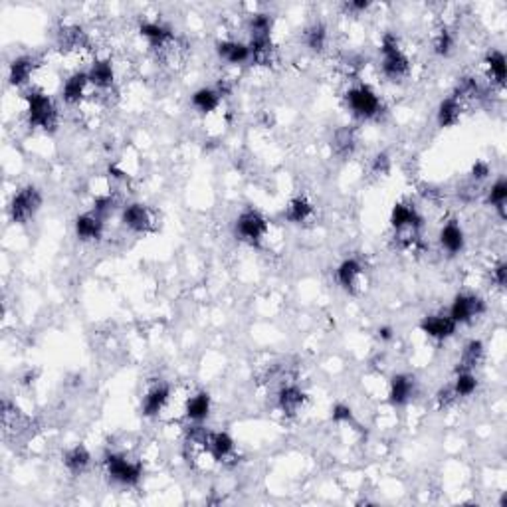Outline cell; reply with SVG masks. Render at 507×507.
I'll list each match as a JSON object with an SVG mask.
<instances>
[{
    "label": "cell",
    "mask_w": 507,
    "mask_h": 507,
    "mask_svg": "<svg viewBox=\"0 0 507 507\" xmlns=\"http://www.w3.org/2000/svg\"><path fill=\"white\" fill-rule=\"evenodd\" d=\"M34 67H36V62L32 56H20L16 60H12L9 69L10 84L16 87L28 84V79L34 74Z\"/></svg>",
    "instance_id": "cell-21"
},
{
    "label": "cell",
    "mask_w": 507,
    "mask_h": 507,
    "mask_svg": "<svg viewBox=\"0 0 507 507\" xmlns=\"http://www.w3.org/2000/svg\"><path fill=\"white\" fill-rule=\"evenodd\" d=\"M489 204L499 212L501 218H506V204H507V181L499 179L491 184V189L488 192Z\"/></svg>",
    "instance_id": "cell-32"
},
{
    "label": "cell",
    "mask_w": 507,
    "mask_h": 507,
    "mask_svg": "<svg viewBox=\"0 0 507 507\" xmlns=\"http://www.w3.org/2000/svg\"><path fill=\"white\" fill-rule=\"evenodd\" d=\"M121 221H123V224L129 230L139 232V234H145V232H149V230L155 226V214L149 206L135 202V204L125 206L123 214H121Z\"/></svg>",
    "instance_id": "cell-9"
},
{
    "label": "cell",
    "mask_w": 507,
    "mask_h": 507,
    "mask_svg": "<svg viewBox=\"0 0 507 507\" xmlns=\"http://www.w3.org/2000/svg\"><path fill=\"white\" fill-rule=\"evenodd\" d=\"M472 177L476 179V181H484V179H488L489 177V167L488 163H476L474 165V169H472Z\"/></svg>",
    "instance_id": "cell-38"
},
{
    "label": "cell",
    "mask_w": 507,
    "mask_h": 507,
    "mask_svg": "<svg viewBox=\"0 0 507 507\" xmlns=\"http://www.w3.org/2000/svg\"><path fill=\"white\" fill-rule=\"evenodd\" d=\"M87 84H89L87 72H76V74H72V76L66 79L64 87H62V97H64V101L69 104V106L79 104V101L84 99V96H86Z\"/></svg>",
    "instance_id": "cell-18"
},
{
    "label": "cell",
    "mask_w": 507,
    "mask_h": 507,
    "mask_svg": "<svg viewBox=\"0 0 507 507\" xmlns=\"http://www.w3.org/2000/svg\"><path fill=\"white\" fill-rule=\"evenodd\" d=\"M355 143H357V139H355V131L351 127H341V129H337L335 135H333V149H335V153L341 155V157H347V155L353 153Z\"/></svg>",
    "instance_id": "cell-31"
},
{
    "label": "cell",
    "mask_w": 507,
    "mask_h": 507,
    "mask_svg": "<svg viewBox=\"0 0 507 507\" xmlns=\"http://www.w3.org/2000/svg\"><path fill=\"white\" fill-rule=\"evenodd\" d=\"M106 472L109 478L123 486H135L143 476V466L119 454H109L106 458Z\"/></svg>",
    "instance_id": "cell-5"
},
{
    "label": "cell",
    "mask_w": 507,
    "mask_h": 507,
    "mask_svg": "<svg viewBox=\"0 0 507 507\" xmlns=\"http://www.w3.org/2000/svg\"><path fill=\"white\" fill-rule=\"evenodd\" d=\"M478 389V379L476 374L472 371H458L456 374V381L452 384V391L456 394V399H466V396H472L476 393Z\"/></svg>",
    "instance_id": "cell-30"
},
{
    "label": "cell",
    "mask_w": 507,
    "mask_h": 507,
    "mask_svg": "<svg viewBox=\"0 0 507 507\" xmlns=\"http://www.w3.org/2000/svg\"><path fill=\"white\" fill-rule=\"evenodd\" d=\"M89 462H91V454L82 444H77L72 450H67L66 456H64V464L72 474H82L89 466Z\"/></svg>",
    "instance_id": "cell-27"
},
{
    "label": "cell",
    "mask_w": 507,
    "mask_h": 507,
    "mask_svg": "<svg viewBox=\"0 0 507 507\" xmlns=\"http://www.w3.org/2000/svg\"><path fill=\"white\" fill-rule=\"evenodd\" d=\"M40 206H42V194L38 189L24 186L14 194V199L10 202V218L16 224H26L36 216Z\"/></svg>",
    "instance_id": "cell-4"
},
{
    "label": "cell",
    "mask_w": 507,
    "mask_h": 507,
    "mask_svg": "<svg viewBox=\"0 0 507 507\" xmlns=\"http://www.w3.org/2000/svg\"><path fill=\"white\" fill-rule=\"evenodd\" d=\"M171 399V389L167 383H153L143 396V414L149 418L159 416L165 411L167 402Z\"/></svg>",
    "instance_id": "cell-10"
},
{
    "label": "cell",
    "mask_w": 507,
    "mask_h": 507,
    "mask_svg": "<svg viewBox=\"0 0 507 507\" xmlns=\"http://www.w3.org/2000/svg\"><path fill=\"white\" fill-rule=\"evenodd\" d=\"M221 101L222 94L218 89H212V87H201V89H196L192 94V106H194L196 111H201L204 115L216 111L218 106H221Z\"/></svg>",
    "instance_id": "cell-22"
},
{
    "label": "cell",
    "mask_w": 507,
    "mask_h": 507,
    "mask_svg": "<svg viewBox=\"0 0 507 507\" xmlns=\"http://www.w3.org/2000/svg\"><path fill=\"white\" fill-rule=\"evenodd\" d=\"M236 234L244 242H248L252 246H258L268 234V221L258 211H252V208L244 211L236 221Z\"/></svg>",
    "instance_id": "cell-7"
},
{
    "label": "cell",
    "mask_w": 507,
    "mask_h": 507,
    "mask_svg": "<svg viewBox=\"0 0 507 507\" xmlns=\"http://www.w3.org/2000/svg\"><path fill=\"white\" fill-rule=\"evenodd\" d=\"M307 396L301 389H297L294 384H287L284 386L278 394V404L279 411L284 412L286 416H296L297 412L306 406Z\"/></svg>",
    "instance_id": "cell-14"
},
{
    "label": "cell",
    "mask_w": 507,
    "mask_h": 507,
    "mask_svg": "<svg viewBox=\"0 0 507 507\" xmlns=\"http://www.w3.org/2000/svg\"><path fill=\"white\" fill-rule=\"evenodd\" d=\"M306 42L307 46L311 50H316V52H321V50L325 48V42H327V30L323 24H316V26H311V28L306 32Z\"/></svg>",
    "instance_id": "cell-33"
},
{
    "label": "cell",
    "mask_w": 507,
    "mask_h": 507,
    "mask_svg": "<svg viewBox=\"0 0 507 507\" xmlns=\"http://www.w3.org/2000/svg\"><path fill=\"white\" fill-rule=\"evenodd\" d=\"M208 454L216 462H228L236 454V444L226 432H211L208 438Z\"/></svg>",
    "instance_id": "cell-16"
},
{
    "label": "cell",
    "mask_w": 507,
    "mask_h": 507,
    "mask_svg": "<svg viewBox=\"0 0 507 507\" xmlns=\"http://www.w3.org/2000/svg\"><path fill=\"white\" fill-rule=\"evenodd\" d=\"M486 66H488L489 77H494L496 84L503 86L507 76L506 56H503L499 50H491V52H488V56H486Z\"/></svg>",
    "instance_id": "cell-29"
},
{
    "label": "cell",
    "mask_w": 507,
    "mask_h": 507,
    "mask_svg": "<svg viewBox=\"0 0 507 507\" xmlns=\"http://www.w3.org/2000/svg\"><path fill=\"white\" fill-rule=\"evenodd\" d=\"M381 54H383V74L391 82H401L408 76L411 72V62L404 56V52L399 46V40L393 34H384L383 44H381Z\"/></svg>",
    "instance_id": "cell-2"
},
{
    "label": "cell",
    "mask_w": 507,
    "mask_h": 507,
    "mask_svg": "<svg viewBox=\"0 0 507 507\" xmlns=\"http://www.w3.org/2000/svg\"><path fill=\"white\" fill-rule=\"evenodd\" d=\"M333 420L335 422H353V412H351V408L347 406V404H335V408H333Z\"/></svg>",
    "instance_id": "cell-36"
},
{
    "label": "cell",
    "mask_w": 507,
    "mask_h": 507,
    "mask_svg": "<svg viewBox=\"0 0 507 507\" xmlns=\"http://www.w3.org/2000/svg\"><path fill=\"white\" fill-rule=\"evenodd\" d=\"M87 77H89V84H94L99 89H107L113 86L115 69L109 60H96L87 72Z\"/></svg>",
    "instance_id": "cell-20"
},
{
    "label": "cell",
    "mask_w": 507,
    "mask_h": 507,
    "mask_svg": "<svg viewBox=\"0 0 507 507\" xmlns=\"http://www.w3.org/2000/svg\"><path fill=\"white\" fill-rule=\"evenodd\" d=\"M491 279L498 284V287H506V284H507V266L501 262V264H498L496 268H494V272H491Z\"/></svg>",
    "instance_id": "cell-37"
},
{
    "label": "cell",
    "mask_w": 507,
    "mask_h": 507,
    "mask_svg": "<svg viewBox=\"0 0 507 507\" xmlns=\"http://www.w3.org/2000/svg\"><path fill=\"white\" fill-rule=\"evenodd\" d=\"M76 234L77 238L84 242L99 240L104 234V218L97 216L96 212H87L76 218Z\"/></svg>",
    "instance_id": "cell-15"
},
{
    "label": "cell",
    "mask_w": 507,
    "mask_h": 507,
    "mask_svg": "<svg viewBox=\"0 0 507 507\" xmlns=\"http://www.w3.org/2000/svg\"><path fill=\"white\" fill-rule=\"evenodd\" d=\"M218 56L228 62L232 66H238V64H246L248 60H252V52H250L248 44H242V42H234V40H224L218 42L216 46Z\"/></svg>",
    "instance_id": "cell-17"
},
{
    "label": "cell",
    "mask_w": 507,
    "mask_h": 507,
    "mask_svg": "<svg viewBox=\"0 0 507 507\" xmlns=\"http://www.w3.org/2000/svg\"><path fill=\"white\" fill-rule=\"evenodd\" d=\"M456 327L458 323L452 319L450 316H444V313H436V316H426L420 321V329L422 333H426L432 339H438V341H444L456 333Z\"/></svg>",
    "instance_id": "cell-11"
},
{
    "label": "cell",
    "mask_w": 507,
    "mask_h": 507,
    "mask_svg": "<svg viewBox=\"0 0 507 507\" xmlns=\"http://www.w3.org/2000/svg\"><path fill=\"white\" fill-rule=\"evenodd\" d=\"M454 401H456V394H454V391H452V386H446V389H442L440 393H438V402H440V406H448V404H452Z\"/></svg>",
    "instance_id": "cell-39"
},
{
    "label": "cell",
    "mask_w": 507,
    "mask_h": 507,
    "mask_svg": "<svg viewBox=\"0 0 507 507\" xmlns=\"http://www.w3.org/2000/svg\"><path fill=\"white\" fill-rule=\"evenodd\" d=\"M462 109H464V104L459 101L458 97H446L444 101L438 107V125L440 127H452L459 121L462 117Z\"/></svg>",
    "instance_id": "cell-25"
},
{
    "label": "cell",
    "mask_w": 507,
    "mask_h": 507,
    "mask_svg": "<svg viewBox=\"0 0 507 507\" xmlns=\"http://www.w3.org/2000/svg\"><path fill=\"white\" fill-rule=\"evenodd\" d=\"M484 359V343L481 341H469L464 351H462V357H459L458 363V371H474Z\"/></svg>",
    "instance_id": "cell-26"
},
{
    "label": "cell",
    "mask_w": 507,
    "mask_h": 507,
    "mask_svg": "<svg viewBox=\"0 0 507 507\" xmlns=\"http://www.w3.org/2000/svg\"><path fill=\"white\" fill-rule=\"evenodd\" d=\"M391 224L394 228L396 242L404 248L412 246L416 240L420 238L422 218L420 214L416 212V208L411 204H404V202L394 204L393 212H391Z\"/></svg>",
    "instance_id": "cell-1"
},
{
    "label": "cell",
    "mask_w": 507,
    "mask_h": 507,
    "mask_svg": "<svg viewBox=\"0 0 507 507\" xmlns=\"http://www.w3.org/2000/svg\"><path fill=\"white\" fill-rule=\"evenodd\" d=\"M347 9L353 10V12H363V10L369 9V2H364V0H359V2H349V4H347Z\"/></svg>",
    "instance_id": "cell-40"
},
{
    "label": "cell",
    "mask_w": 507,
    "mask_h": 507,
    "mask_svg": "<svg viewBox=\"0 0 507 507\" xmlns=\"http://www.w3.org/2000/svg\"><path fill=\"white\" fill-rule=\"evenodd\" d=\"M26 106H28V121L32 127H38L44 131L54 129L57 123V109L52 101V97L42 94V91H30L26 96Z\"/></svg>",
    "instance_id": "cell-3"
},
{
    "label": "cell",
    "mask_w": 507,
    "mask_h": 507,
    "mask_svg": "<svg viewBox=\"0 0 507 507\" xmlns=\"http://www.w3.org/2000/svg\"><path fill=\"white\" fill-rule=\"evenodd\" d=\"M464 244H466V238H464V230L459 226L458 222H448L444 224V228L440 232V246L448 254H459L464 250Z\"/></svg>",
    "instance_id": "cell-19"
},
{
    "label": "cell",
    "mask_w": 507,
    "mask_h": 507,
    "mask_svg": "<svg viewBox=\"0 0 507 507\" xmlns=\"http://www.w3.org/2000/svg\"><path fill=\"white\" fill-rule=\"evenodd\" d=\"M337 282L341 284L345 291L357 294L359 287H361V282H363V266H361V262L355 258L343 260L339 264V268H337Z\"/></svg>",
    "instance_id": "cell-12"
},
{
    "label": "cell",
    "mask_w": 507,
    "mask_h": 507,
    "mask_svg": "<svg viewBox=\"0 0 507 507\" xmlns=\"http://www.w3.org/2000/svg\"><path fill=\"white\" fill-rule=\"evenodd\" d=\"M391 171V159L386 153H379L373 159V172L374 174H386Z\"/></svg>",
    "instance_id": "cell-35"
},
{
    "label": "cell",
    "mask_w": 507,
    "mask_h": 507,
    "mask_svg": "<svg viewBox=\"0 0 507 507\" xmlns=\"http://www.w3.org/2000/svg\"><path fill=\"white\" fill-rule=\"evenodd\" d=\"M347 106L357 117L371 119L381 111V99L369 86H357L347 91Z\"/></svg>",
    "instance_id": "cell-6"
},
{
    "label": "cell",
    "mask_w": 507,
    "mask_h": 507,
    "mask_svg": "<svg viewBox=\"0 0 507 507\" xmlns=\"http://www.w3.org/2000/svg\"><path fill=\"white\" fill-rule=\"evenodd\" d=\"M313 214V204L307 201L306 196H297L294 201L287 204L286 208V218L294 224H301L311 218Z\"/></svg>",
    "instance_id": "cell-28"
},
{
    "label": "cell",
    "mask_w": 507,
    "mask_h": 507,
    "mask_svg": "<svg viewBox=\"0 0 507 507\" xmlns=\"http://www.w3.org/2000/svg\"><path fill=\"white\" fill-rule=\"evenodd\" d=\"M416 393V381L411 374H396L391 381V389H389V401L393 402L394 406H402L411 401Z\"/></svg>",
    "instance_id": "cell-13"
},
{
    "label": "cell",
    "mask_w": 507,
    "mask_h": 507,
    "mask_svg": "<svg viewBox=\"0 0 507 507\" xmlns=\"http://www.w3.org/2000/svg\"><path fill=\"white\" fill-rule=\"evenodd\" d=\"M391 333H393V331H391L389 327H383V329H379V337H381V339H391V337H393Z\"/></svg>",
    "instance_id": "cell-41"
},
{
    "label": "cell",
    "mask_w": 507,
    "mask_h": 507,
    "mask_svg": "<svg viewBox=\"0 0 507 507\" xmlns=\"http://www.w3.org/2000/svg\"><path fill=\"white\" fill-rule=\"evenodd\" d=\"M141 36L149 40V44H151L157 52L163 50L171 40H174L171 30L165 28L163 24H159V22H145V24H141Z\"/></svg>",
    "instance_id": "cell-23"
},
{
    "label": "cell",
    "mask_w": 507,
    "mask_h": 507,
    "mask_svg": "<svg viewBox=\"0 0 507 507\" xmlns=\"http://www.w3.org/2000/svg\"><path fill=\"white\" fill-rule=\"evenodd\" d=\"M484 311H486V301L481 297L474 296V294H459L452 301L448 316L456 323H469L472 319L479 317Z\"/></svg>",
    "instance_id": "cell-8"
},
{
    "label": "cell",
    "mask_w": 507,
    "mask_h": 507,
    "mask_svg": "<svg viewBox=\"0 0 507 507\" xmlns=\"http://www.w3.org/2000/svg\"><path fill=\"white\" fill-rule=\"evenodd\" d=\"M184 414L186 418L192 422H202L208 414H211V396L208 393H196L186 401L184 406Z\"/></svg>",
    "instance_id": "cell-24"
},
{
    "label": "cell",
    "mask_w": 507,
    "mask_h": 507,
    "mask_svg": "<svg viewBox=\"0 0 507 507\" xmlns=\"http://www.w3.org/2000/svg\"><path fill=\"white\" fill-rule=\"evenodd\" d=\"M452 46H454V38H452L450 32H448V30H440L438 36H436V40H434V50H436V54L448 56V54L452 52Z\"/></svg>",
    "instance_id": "cell-34"
}]
</instances>
